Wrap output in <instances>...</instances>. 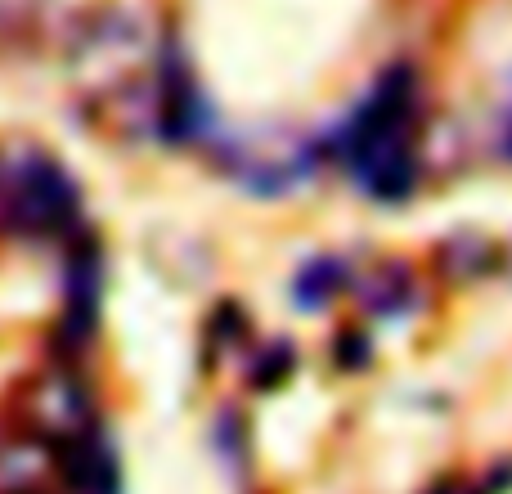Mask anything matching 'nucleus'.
Wrapping results in <instances>:
<instances>
[{
    "mask_svg": "<svg viewBox=\"0 0 512 494\" xmlns=\"http://www.w3.org/2000/svg\"><path fill=\"white\" fill-rule=\"evenodd\" d=\"M99 288H104V265H99V247L81 243L68 265V310H63V337L81 346L95 328L99 315Z\"/></svg>",
    "mask_w": 512,
    "mask_h": 494,
    "instance_id": "5",
    "label": "nucleus"
},
{
    "mask_svg": "<svg viewBox=\"0 0 512 494\" xmlns=\"http://www.w3.org/2000/svg\"><path fill=\"white\" fill-rule=\"evenodd\" d=\"M418 72L396 63L333 135V149L378 203H405L418 185Z\"/></svg>",
    "mask_w": 512,
    "mask_h": 494,
    "instance_id": "1",
    "label": "nucleus"
},
{
    "mask_svg": "<svg viewBox=\"0 0 512 494\" xmlns=\"http://www.w3.org/2000/svg\"><path fill=\"white\" fill-rule=\"evenodd\" d=\"M63 468H68V481L77 494H117V459L99 432L81 427V432L68 436L63 445Z\"/></svg>",
    "mask_w": 512,
    "mask_h": 494,
    "instance_id": "6",
    "label": "nucleus"
},
{
    "mask_svg": "<svg viewBox=\"0 0 512 494\" xmlns=\"http://www.w3.org/2000/svg\"><path fill=\"white\" fill-rule=\"evenodd\" d=\"M337 288H342V265L337 261H310L306 270L297 274V283H292L301 310H319Z\"/></svg>",
    "mask_w": 512,
    "mask_h": 494,
    "instance_id": "8",
    "label": "nucleus"
},
{
    "mask_svg": "<svg viewBox=\"0 0 512 494\" xmlns=\"http://www.w3.org/2000/svg\"><path fill=\"white\" fill-rule=\"evenodd\" d=\"M414 292V279H409V265H378V270L364 279L360 301L373 310V315H396L405 306V297Z\"/></svg>",
    "mask_w": 512,
    "mask_h": 494,
    "instance_id": "7",
    "label": "nucleus"
},
{
    "mask_svg": "<svg viewBox=\"0 0 512 494\" xmlns=\"http://www.w3.org/2000/svg\"><path fill=\"white\" fill-rule=\"evenodd\" d=\"M5 441H9V436H5V427H0V450H5Z\"/></svg>",
    "mask_w": 512,
    "mask_h": 494,
    "instance_id": "9",
    "label": "nucleus"
},
{
    "mask_svg": "<svg viewBox=\"0 0 512 494\" xmlns=\"http://www.w3.org/2000/svg\"><path fill=\"white\" fill-rule=\"evenodd\" d=\"M162 36L153 32L140 5H99L77 32L63 41V68L86 104L95 108H153V68Z\"/></svg>",
    "mask_w": 512,
    "mask_h": 494,
    "instance_id": "2",
    "label": "nucleus"
},
{
    "mask_svg": "<svg viewBox=\"0 0 512 494\" xmlns=\"http://www.w3.org/2000/svg\"><path fill=\"white\" fill-rule=\"evenodd\" d=\"M216 158L234 180H243L256 194H283V189H297L315 171V144L288 131H261L225 140L216 149Z\"/></svg>",
    "mask_w": 512,
    "mask_h": 494,
    "instance_id": "4",
    "label": "nucleus"
},
{
    "mask_svg": "<svg viewBox=\"0 0 512 494\" xmlns=\"http://www.w3.org/2000/svg\"><path fill=\"white\" fill-rule=\"evenodd\" d=\"M77 221V185L45 153L0 158V230L18 239H54Z\"/></svg>",
    "mask_w": 512,
    "mask_h": 494,
    "instance_id": "3",
    "label": "nucleus"
}]
</instances>
